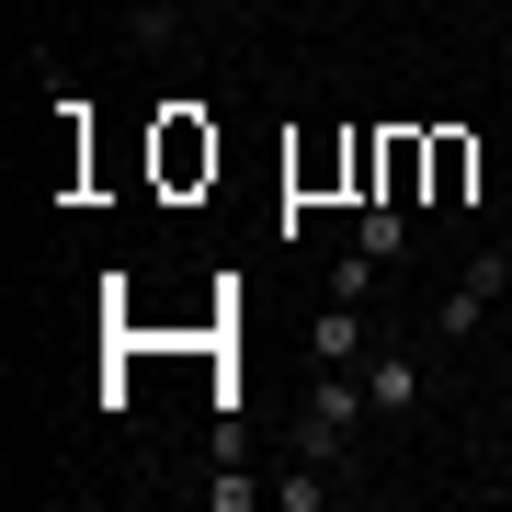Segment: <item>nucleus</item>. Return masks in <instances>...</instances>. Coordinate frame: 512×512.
I'll return each instance as SVG.
<instances>
[{
  "label": "nucleus",
  "instance_id": "obj_5",
  "mask_svg": "<svg viewBox=\"0 0 512 512\" xmlns=\"http://www.w3.org/2000/svg\"><path fill=\"white\" fill-rule=\"evenodd\" d=\"M274 501V478H239V456H217V478H205V512H251Z\"/></svg>",
  "mask_w": 512,
  "mask_h": 512
},
{
  "label": "nucleus",
  "instance_id": "obj_6",
  "mask_svg": "<svg viewBox=\"0 0 512 512\" xmlns=\"http://www.w3.org/2000/svg\"><path fill=\"white\" fill-rule=\"evenodd\" d=\"M319 501H330V467L296 456V478H274V512H319Z\"/></svg>",
  "mask_w": 512,
  "mask_h": 512
},
{
  "label": "nucleus",
  "instance_id": "obj_2",
  "mask_svg": "<svg viewBox=\"0 0 512 512\" xmlns=\"http://www.w3.org/2000/svg\"><path fill=\"white\" fill-rule=\"evenodd\" d=\"M365 399H376V421H410L421 399H433V376H421L410 353H365Z\"/></svg>",
  "mask_w": 512,
  "mask_h": 512
},
{
  "label": "nucleus",
  "instance_id": "obj_7",
  "mask_svg": "<svg viewBox=\"0 0 512 512\" xmlns=\"http://www.w3.org/2000/svg\"><path fill=\"white\" fill-rule=\"evenodd\" d=\"M160 12H183V0H148V35H160Z\"/></svg>",
  "mask_w": 512,
  "mask_h": 512
},
{
  "label": "nucleus",
  "instance_id": "obj_3",
  "mask_svg": "<svg viewBox=\"0 0 512 512\" xmlns=\"http://www.w3.org/2000/svg\"><path fill=\"white\" fill-rule=\"evenodd\" d=\"M353 251H365V262H399V251H410V217H399V194H376V205H365Z\"/></svg>",
  "mask_w": 512,
  "mask_h": 512
},
{
  "label": "nucleus",
  "instance_id": "obj_1",
  "mask_svg": "<svg viewBox=\"0 0 512 512\" xmlns=\"http://www.w3.org/2000/svg\"><path fill=\"white\" fill-rule=\"evenodd\" d=\"M308 365H319V376H353V365H365V308H353V296H330V308H319Z\"/></svg>",
  "mask_w": 512,
  "mask_h": 512
},
{
  "label": "nucleus",
  "instance_id": "obj_4",
  "mask_svg": "<svg viewBox=\"0 0 512 512\" xmlns=\"http://www.w3.org/2000/svg\"><path fill=\"white\" fill-rule=\"evenodd\" d=\"M478 319H490V296H478V285L456 274V296L433 308V342H478Z\"/></svg>",
  "mask_w": 512,
  "mask_h": 512
}]
</instances>
